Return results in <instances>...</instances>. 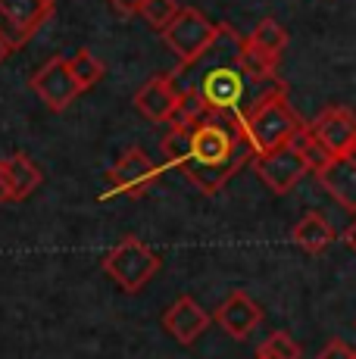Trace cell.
Segmentation results:
<instances>
[{"mask_svg": "<svg viewBox=\"0 0 356 359\" xmlns=\"http://www.w3.org/2000/svg\"><path fill=\"white\" fill-rule=\"evenodd\" d=\"M69 69L75 75V81H78L81 91H88V88H94L100 79H104V63H100L97 57H94L91 50H78L69 57Z\"/></svg>", "mask_w": 356, "mask_h": 359, "instance_id": "obj_18", "label": "cell"}, {"mask_svg": "<svg viewBox=\"0 0 356 359\" xmlns=\"http://www.w3.org/2000/svg\"><path fill=\"white\" fill-rule=\"evenodd\" d=\"M53 0H0V13L29 38L53 16Z\"/></svg>", "mask_w": 356, "mask_h": 359, "instance_id": "obj_14", "label": "cell"}, {"mask_svg": "<svg viewBox=\"0 0 356 359\" xmlns=\"http://www.w3.org/2000/svg\"><path fill=\"white\" fill-rule=\"evenodd\" d=\"M160 257L144 244L141 238L128 234L104 257V272L116 287H122L125 294H138L141 287H147L153 281V275L160 272Z\"/></svg>", "mask_w": 356, "mask_h": 359, "instance_id": "obj_4", "label": "cell"}, {"mask_svg": "<svg viewBox=\"0 0 356 359\" xmlns=\"http://www.w3.org/2000/svg\"><path fill=\"white\" fill-rule=\"evenodd\" d=\"M32 91H35V97L44 103L47 109L63 113V109L81 94V88H78V81H75V75L69 69V60L50 57L35 75H32Z\"/></svg>", "mask_w": 356, "mask_h": 359, "instance_id": "obj_8", "label": "cell"}, {"mask_svg": "<svg viewBox=\"0 0 356 359\" xmlns=\"http://www.w3.org/2000/svg\"><path fill=\"white\" fill-rule=\"evenodd\" d=\"M213 322L228 337H235V341H244V337H250L253 328L263 322V309L256 306V300H253L250 294L231 291L222 303H219V309L213 313Z\"/></svg>", "mask_w": 356, "mask_h": 359, "instance_id": "obj_10", "label": "cell"}, {"mask_svg": "<svg viewBox=\"0 0 356 359\" xmlns=\"http://www.w3.org/2000/svg\"><path fill=\"white\" fill-rule=\"evenodd\" d=\"M210 322L213 319H210L207 309H203L194 297H178L172 306L166 309V316H163V328H166L178 344H184V347H191V344L210 328Z\"/></svg>", "mask_w": 356, "mask_h": 359, "instance_id": "obj_11", "label": "cell"}, {"mask_svg": "<svg viewBox=\"0 0 356 359\" xmlns=\"http://www.w3.org/2000/svg\"><path fill=\"white\" fill-rule=\"evenodd\" d=\"M353 353H356V350L347 341H328L325 347H322L319 359H353Z\"/></svg>", "mask_w": 356, "mask_h": 359, "instance_id": "obj_24", "label": "cell"}, {"mask_svg": "<svg viewBox=\"0 0 356 359\" xmlns=\"http://www.w3.org/2000/svg\"><path fill=\"white\" fill-rule=\"evenodd\" d=\"M250 137L241 119L207 113L197 126H191V147L182 163V172L197 191L219 194L247 163H253Z\"/></svg>", "mask_w": 356, "mask_h": 359, "instance_id": "obj_2", "label": "cell"}, {"mask_svg": "<svg viewBox=\"0 0 356 359\" xmlns=\"http://www.w3.org/2000/svg\"><path fill=\"white\" fill-rule=\"evenodd\" d=\"M0 203H13V184L6 175V163L0 160Z\"/></svg>", "mask_w": 356, "mask_h": 359, "instance_id": "obj_25", "label": "cell"}, {"mask_svg": "<svg viewBox=\"0 0 356 359\" xmlns=\"http://www.w3.org/2000/svg\"><path fill=\"white\" fill-rule=\"evenodd\" d=\"M160 178V165L150 160L144 150L132 147L122 154V160L109 169L107 175V191L100 200H113V197H141Z\"/></svg>", "mask_w": 356, "mask_h": 359, "instance_id": "obj_7", "label": "cell"}, {"mask_svg": "<svg viewBox=\"0 0 356 359\" xmlns=\"http://www.w3.org/2000/svg\"><path fill=\"white\" fill-rule=\"evenodd\" d=\"M256 356H266V359H300V347L291 334L285 331H272L263 344H259Z\"/></svg>", "mask_w": 356, "mask_h": 359, "instance_id": "obj_21", "label": "cell"}, {"mask_svg": "<svg viewBox=\"0 0 356 359\" xmlns=\"http://www.w3.org/2000/svg\"><path fill=\"white\" fill-rule=\"evenodd\" d=\"M319 184L338 200L344 210L356 212V160L353 156H331V163L316 172Z\"/></svg>", "mask_w": 356, "mask_h": 359, "instance_id": "obj_13", "label": "cell"}, {"mask_svg": "<svg viewBox=\"0 0 356 359\" xmlns=\"http://www.w3.org/2000/svg\"><path fill=\"white\" fill-rule=\"evenodd\" d=\"M347 156H353V160H356V144H353V150H350V154H347Z\"/></svg>", "mask_w": 356, "mask_h": 359, "instance_id": "obj_29", "label": "cell"}, {"mask_svg": "<svg viewBox=\"0 0 356 359\" xmlns=\"http://www.w3.org/2000/svg\"><path fill=\"white\" fill-rule=\"evenodd\" d=\"M188 147H191V128H184V126H172V131L163 137V156H166V163L175 165V169H182L184 156H188Z\"/></svg>", "mask_w": 356, "mask_h": 359, "instance_id": "obj_22", "label": "cell"}, {"mask_svg": "<svg viewBox=\"0 0 356 359\" xmlns=\"http://www.w3.org/2000/svg\"><path fill=\"white\" fill-rule=\"evenodd\" d=\"M10 53H13V50H10V47H6V41H4V38H0V63H4V60H6V57H10Z\"/></svg>", "mask_w": 356, "mask_h": 359, "instance_id": "obj_28", "label": "cell"}, {"mask_svg": "<svg viewBox=\"0 0 356 359\" xmlns=\"http://www.w3.org/2000/svg\"><path fill=\"white\" fill-rule=\"evenodd\" d=\"M4 163H6V175H10V184H13V203L29 200L41 188V169L25 154H13Z\"/></svg>", "mask_w": 356, "mask_h": 359, "instance_id": "obj_16", "label": "cell"}, {"mask_svg": "<svg viewBox=\"0 0 356 359\" xmlns=\"http://www.w3.org/2000/svg\"><path fill=\"white\" fill-rule=\"evenodd\" d=\"M178 10H182V6H178L175 0H144L141 10H138V16L150 25V29L163 32L178 16Z\"/></svg>", "mask_w": 356, "mask_h": 359, "instance_id": "obj_20", "label": "cell"}, {"mask_svg": "<svg viewBox=\"0 0 356 359\" xmlns=\"http://www.w3.org/2000/svg\"><path fill=\"white\" fill-rule=\"evenodd\" d=\"M244 41L231 25H219L216 41L191 63H182L172 72L175 88H191L207 103V113L213 116H231V119H247L263 100L287 94V85L282 79L263 81L250 75L244 63Z\"/></svg>", "mask_w": 356, "mask_h": 359, "instance_id": "obj_1", "label": "cell"}, {"mask_svg": "<svg viewBox=\"0 0 356 359\" xmlns=\"http://www.w3.org/2000/svg\"><path fill=\"white\" fill-rule=\"evenodd\" d=\"M0 38L6 41V47H10V50H22V47L32 41L29 34H25L22 29H16V25H13L4 13H0Z\"/></svg>", "mask_w": 356, "mask_h": 359, "instance_id": "obj_23", "label": "cell"}, {"mask_svg": "<svg viewBox=\"0 0 356 359\" xmlns=\"http://www.w3.org/2000/svg\"><path fill=\"white\" fill-rule=\"evenodd\" d=\"M109 4H113L119 13H128V16H135V13L141 10V4H144V0H109Z\"/></svg>", "mask_w": 356, "mask_h": 359, "instance_id": "obj_26", "label": "cell"}, {"mask_svg": "<svg viewBox=\"0 0 356 359\" xmlns=\"http://www.w3.org/2000/svg\"><path fill=\"white\" fill-rule=\"evenodd\" d=\"M219 34V22H210L197 6H182L178 16L163 29V41L178 57V63H191L197 60Z\"/></svg>", "mask_w": 356, "mask_h": 359, "instance_id": "obj_5", "label": "cell"}, {"mask_svg": "<svg viewBox=\"0 0 356 359\" xmlns=\"http://www.w3.org/2000/svg\"><path fill=\"white\" fill-rule=\"evenodd\" d=\"M303 126L306 122L300 119V116L294 113V107L287 103V94H275V97L263 100L247 119H244V131H247V137H250L253 154H266V150H272V147L291 144Z\"/></svg>", "mask_w": 356, "mask_h": 359, "instance_id": "obj_3", "label": "cell"}, {"mask_svg": "<svg viewBox=\"0 0 356 359\" xmlns=\"http://www.w3.org/2000/svg\"><path fill=\"white\" fill-rule=\"evenodd\" d=\"M247 41L263 53V57H269V60L278 63L282 53H285V47H287V29L278 22V19H259Z\"/></svg>", "mask_w": 356, "mask_h": 359, "instance_id": "obj_17", "label": "cell"}, {"mask_svg": "<svg viewBox=\"0 0 356 359\" xmlns=\"http://www.w3.org/2000/svg\"><path fill=\"white\" fill-rule=\"evenodd\" d=\"M294 144H297V150H300V154H303V160L310 163V172H319L322 165H328V163H331V156H334L331 150H328L325 144H322L319 137L310 131V126H303V128L297 131V137H294Z\"/></svg>", "mask_w": 356, "mask_h": 359, "instance_id": "obj_19", "label": "cell"}, {"mask_svg": "<svg viewBox=\"0 0 356 359\" xmlns=\"http://www.w3.org/2000/svg\"><path fill=\"white\" fill-rule=\"evenodd\" d=\"M291 241L303 253H322L328 250V244L334 241V229L328 225V219L322 212H306L291 231Z\"/></svg>", "mask_w": 356, "mask_h": 359, "instance_id": "obj_15", "label": "cell"}, {"mask_svg": "<svg viewBox=\"0 0 356 359\" xmlns=\"http://www.w3.org/2000/svg\"><path fill=\"white\" fill-rule=\"evenodd\" d=\"M256 359H266V356H256Z\"/></svg>", "mask_w": 356, "mask_h": 359, "instance_id": "obj_30", "label": "cell"}, {"mask_svg": "<svg viewBox=\"0 0 356 359\" xmlns=\"http://www.w3.org/2000/svg\"><path fill=\"white\" fill-rule=\"evenodd\" d=\"M178 107V88L172 75H156L135 94V109L147 122H169Z\"/></svg>", "mask_w": 356, "mask_h": 359, "instance_id": "obj_12", "label": "cell"}, {"mask_svg": "<svg viewBox=\"0 0 356 359\" xmlns=\"http://www.w3.org/2000/svg\"><path fill=\"white\" fill-rule=\"evenodd\" d=\"M344 241H347V247H350V250L356 253V222L350 225V229H347V234H344Z\"/></svg>", "mask_w": 356, "mask_h": 359, "instance_id": "obj_27", "label": "cell"}, {"mask_svg": "<svg viewBox=\"0 0 356 359\" xmlns=\"http://www.w3.org/2000/svg\"><path fill=\"white\" fill-rule=\"evenodd\" d=\"M353 359H356V353H353Z\"/></svg>", "mask_w": 356, "mask_h": 359, "instance_id": "obj_31", "label": "cell"}, {"mask_svg": "<svg viewBox=\"0 0 356 359\" xmlns=\"http://www.w3.org/2000/svg\"><path fill=\"white\" fill-rule=\"evenodd\" d=\"M253 169H256L259 182L272 191V194H287L294 191L303 175L310 172V163L303 160V154L297 150V144H282V147H272L266 154L253 156Z\"/></svg>", "mask_w": 356, "mask_h": 359, "instance_id": "obj_6", "label": "cell"}, {"mask_svg": "<svg viewBox=\"0 0 356 359\" xmlns=\"http://www.w3.org/2000/svg\"><path fill=\"white\" fill-rule=\"evenodd\" d=\"M310 131L334 156H347L356 144V113L347 107H328L310 122Z\"/></svg>", "mask_w": 356, "mask_h": 359, "instance_id": "obj_9", "label": "cell"}]
</instances>
